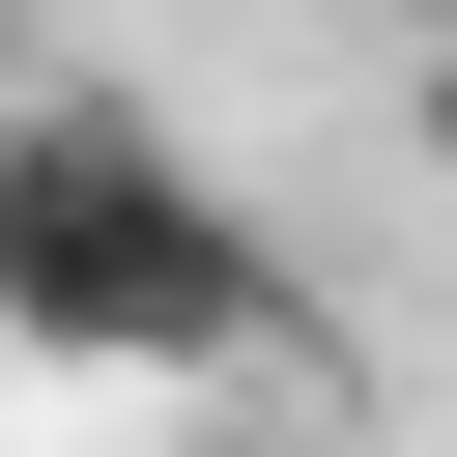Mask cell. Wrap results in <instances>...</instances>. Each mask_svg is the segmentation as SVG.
<instances>
[{
    "mask_svg": "<svg viewBox=\"0 0 457 457\" xmlns=\"http://www.w3.org/2000/svg\"><path fill=\"white\" fill-rule=\"evenodd\" d=\"M29 57H57V29H29V0H0V86H29Z\"/></svg>",
    "mask_w": 457,
    "mask_h": 457,
    "instance_id": "3957f363",
    "label": "cell"
},
{
    "mask_svg": "<svg viewBox=\"0 0 457 457\" xmlns=\"http://www.w3.org/2000/svg\"><path fill=\"white\" fill-rule=\"evenodd\" d=\"M400 143H428V171H457V29H428V86H400Z\"/></svg>",
    "mask_w": 457,
    "mask_h": 457,
    "instance_id": "7a4b0ae2",
    "label": "cell"
},
{
    "mask_svg": "<svg viewBox=\"0 0 457 457\" xmlns=\"http://www.w3.org/2000/svg\"><path fill=\"white\" fill-rule=\"evenodd\" d=\"M257 343H286V257L200 200V143L29 57L0 86V371H257Z\"/></svg>",
    "mask_w": 457,
    "mask_h": 457,
    "instance_id": "6da1fadb",
    "label": "cell"
}]
</instances>
